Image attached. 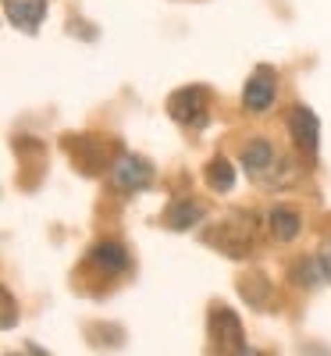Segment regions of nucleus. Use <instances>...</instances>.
<instances>
[{
    "label": "nucleus",
    "mask_w": 331,
    "mask_h": 356,
    "mask_svg": "<svg viewBox=\"0 0 331 356\" xmlns=\"http://www.w3.org/2000/svg\"><path fill=\"white\" fill-rule=\"evenodd\" d=\"M168 114L175 118L182 129H207L210 122V93L203 86H186L178 89V93L168 97Z\"/></svg>",
    "instance_id": "obj_2"
},
{
    "label": "nucleus",
    "mask_w": 331,
    "mask_h": 356,
    "mask_svg": "<svg viewBox=\"0 0 331 356\" xmlns=\"http://www.w3.org/2000/svg\"><path fill=\"white\" fill-rule=\"evenodd\" d=\"M111 182L114 189L122 193H139L154 182V168H150L146 157H136V154H118L114 164H111Z\"/></svg>",
    "instance_id": "obj_6"
},
{
    "label": "nucleus",
    "mask_w": 331,
    "mask_h": 356,
    "mask_svg": "<svg viewBox=\"0 0 331 356\" xmlns=\"http://www.w3.org/2000/svg\"><path fill=\"white\" fill-rule=\"evenodd\" d=\"M89 260H93L104 275H125L129 271V250L122 243H97Z\"/></svg>",
    "instance_id": "obj_11"
},
{
    "label": "nucleus",
    "mask_w": 331,
    "mask_h": 356,
    "mask_svg": "<svg viewBox=\"0 0 331 356\" xmlns=\"http://www.w3.org/2000/svg\"><path fill=\"white\" fill-rule=\"evenodd\" d=\"M267 228L278 243H292L299 232H303V218H299L296 207H271L267 214Z\"/></svg>",
    "instance_id": "obj_10"
},
{
    "label": "nucleus",
    "mask_w": 331,
    "mask_h": 356,
    "mask_svg": "<svg viewBox=\"0 0 331 356\" xmlns=\"http://www.w3.org/2000/svg\"><path fill=\"white\" fill-rule=\"evenodd\" d=\"M275 97H278V72L271 65L253 68V75L246 79V89H243V107L250 114H264L275 107Z\"/></svg>",
    "instance_id": "obj_5"
},
{
    "label": "nucleus",
    "mask_w": 331,
    "mask_h": 356,
    "mask_svg": "<svg viewBox=\"0 0 331 356\" xmlns=\"http://www.w3.org/2000/svg\"><path fill=\"white\" fill-rule=\"evenodd\" d=\"M239 161H243L246 175L253 178V182H260V186L282 189V186L296 182V164L282 161L278 150H275V143H267V139H250L243 146V154H239Z\"/></svg>",
    "instance_id": "obj_1"
},
{
    "label": "nucleus",
    "mask_w": 331,
    "mask_h": 356,
    "mask_svg": "<svg viewBox=\"0 0 331 356\" xmlns=\"http://www.w3.org/2000/svg\"><path fill=\"white\" fill-rule=\"evenodd\" d=\"M210 339H214L218 356H239L246 349V335H243V321H239L225 303L210 307Z\"/></svg>",
    "instance_id": "obj_3"
},
{
    "label": "nucleus",
    "mask_w": 331,
    "mask_h": 356,
    "mask_svg": "<svg viewBox=\"0 0 331 356\" xmlns=\"http://www.w3.org/2000/svg\"><path fill=\"white\" fill-rule=\"evenodd\" d=\"M317 260H321V267H324V278L331 282V239L317 250Z\"/></svg>",
    "instance_id": "obj_13"
},
{
    "label": "nucleus",
    "mask_w": 331,
    "mask_h": 356,
    "mask_svg": "<svg viewBox=\"0 0 331 356\" xmlns=\"http://www.w3.org/2000/svg\"><path fill=\"white\" fill-rule=\"evenodd\" d=\"M253 232H257V225H253L250 214H228V218L214 228L210 243H214L218 250H225L228 257H246L250 246H253Z\"/></svg>",
    "instance_id": "obj_4"
},
{
    "label": "nucleus",
    "mask_w": 331,
    "mask_h": 356,
    "mask_svg": "<svg viewBox=\"0 0 331 356\" xmlns=\"http://www.w3.org/2000/svg\"><path fill=\"white\" fill-rule=\"evenodd\" d=\"M289 136H292V143H296L307 157H314V154H317V139H321L317 114H314L310 107H303V104H296V107L289 111Z\"/></svg>",
    "instance_id": "obj_7"
},
{
    "label": "nucleus",
    "mask_w": 331,
    "mask_h": 356,
    "mask_svg": "<svg viewBox=\"0 0 331 356\" xmlns=\"http://www.w3.org/2000/svg\"><path fill=\"white\" fill-rule=\"evenodd\" d=\"M33 356H43V353H40V349H36V353H33Z\"/></svg>",
    "instance_id": "obj_15"
},
{
    "label": "nucleus",
    "mask_w": 331,
    "mask_h": 356,
    "mask_svg": "<svg viewBox=\"0 0 331 356\" xmlns=\"http://www.w3.org/2000/svg\"><path fill=\"white\" fill-rule=\"evenodd\" d=\"M4 15L22 33H36L47 18V0H4Z\"/></svg>",
    "instance_id": "obj_8"
},
{
    "label": "nucleus",
    "mask_w": 331,
    "mask_h": 356,
    "mask_svg": "<svg viewBox=\"0 0 331 356\" xmlns=\"http://www.w3.org/2000/svg\"><path fill=\"white\" fill-rule=\"evenodd\" d=\"M203 218H207V207H203L200 200H175L168 211H164V225H168L171 232H189V228H196Z\"/></svg>",
    "instance_id": "obj_9"
},
{
    "label": "nucleus",
    "mask_w": 331,
    "mask_h": 356,
    "mask_svg": "<svg viewBox=\"0 0 331 356\" xmlns=\"http://www.w3.org/2000/svg\"><path fill=\"white\" fill-rule=\"evenodd\" d=\"M207 186L214 193H232L235 189V168L225 157H214L207 164Z\"/></svg>",
    "instance_id": "obj_12"
},
{
    "label": "nucleus",
    "mask_w": 331,
    "mask_h": 356,
    "mask_svg": "<svg viewBox=\"0 0 331 356\" xmlns=\"http://www.w3.org/2000/svg\"><path fill=\"white\" fill-rule=\"evenodd\" d=\"M239 356H260V353H257V349H250V346H246V349H243V353H239Z\"/></svg>",
    "instance_id": "obj_14"
}]
</instances>
